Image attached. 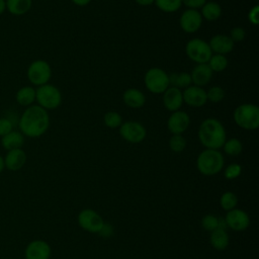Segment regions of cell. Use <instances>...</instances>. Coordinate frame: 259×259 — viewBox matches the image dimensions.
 <instances>
[{"label":"cell","mask_w":259,"mask_h":259,"mask_svg":"<svg viewBox=\"0 0 259 259\" xmlns=\"http://www.w3.org/2000/svg\"><path fill=\"white\" fill-rule=\"evenodd\" d=\"M224 219L227 224V228L237 232L246 230L250 225V218L248 213L245 210L237 207L227 211Z\"/></svg>","instance_id":"11"},{"label":"cell","mask_w":259,"mask_h":259,"mask_svg":"<svg viewBox=\"0 0 259 259\" xmlns=\"http://www.w3.org/2000/svg\"><path fill=\"white\" fill-rule=\"evenodd\" d=\"M207 65L212 72H223L228 67V59L225 55L212 54L207 62Z\"/></svg>","instance_id":"29"},{"label":"cell","mask_w":259,"mask_h":259,"mask_svg":"<svg viewBox=\"0 0 259 259\" xmlns=\"http://www.w3.org/2000/svg\"><path fill=\"white\" fill-rule=\"evenodd\" d=\"M26 162V154L22 149H14L7 151L4 158V165L10 171L20 170Z\"/></svg>","instance_id":"18"},{"label":"cell","mask_w":259,"mask_h":259,"mask_svg":"<svg viewBox=\"0 0 259 259\" xmlns=\"http://www.w3.org/2000/svg\"><path fill=\"white\" fill-rule=\"evenodd\" d=\"M104 124L109 128H117L122 123V117L121 115L113 110L107 111L103 116Z\"/></svg>","instance_id":"32"},{"label":"cell","mask_w":259,"mask_h":259,"mask_svg":"<svg viewBox=\"0 0 259 259\" xmlns=\"http://www.w3.org/2000/svg\"><path fill=\"white\" fill-rule=\"evenodd\" d=\"M135 2L140 6H150L154 4L155 0H135Z\"/></svg>","instance_id":"41"},{"label":"cell","mask_w":259,"mask_h":259,"mask_svg":"<svg viewBox=\"0 0 259 259\" xmlns=\"http://www.w3.org/2000/svg\"><path fill=\"white\" fill-rule=\"evenodd\" d=\"M183 103V97H182V91L176 87L169 86L164 92H163V105L164 107L173 112L176 110H179Z\"/></svg>","instance_id":"16"},{"label":"cell","mask_w":259,"mask_h":259,"mask_svg":"<svg viewBox=\"0 0 259 259\" xmlns=\"http://www.w3.org/2000/svg\"><path fill=\"white\" fill-rule=\"evenodd\" d=\"M190 124L188 113L182 110L173 111L167 120V128L172 135H182Z\"/></svg>","instance_id":"14"},{"label":"cell","mask_w":259,"mask_h":259,"mask_svg":"<svg viewBox=\"0 0 259 259\" xmlns=\"http://www.w3.org/2000/svg\"><path fill=\"white\" fill-rule=\"evenodd\" d=\"M182 4L190 9H198L201 8L202 5L206 2V0H181Z\"/></svg>","instance_id":"39"},{"label":"cell","mask_w":259,"mask_h":259,"mask_svg":"<svg viewBox=\"0 0 259 259\" xmlns=\"http://www.w3.org/2000/svg\"><path fill=\"white\" fill-rule=\"evenodd\" d=\"M13 131V122L7 117H0V137L9 134Z\"/></svg>","instance_id":"37"},{"label":"cell","mask_w":259,"mask_h":259,"mask_svg":"<svg viewBox=\"0 0 259 259\" xmlns=\"http://www.w3.org/2000/svg\"><path fill=\"white\" fill-rule=\"evenodd\" d=\"M111 233H112L111 226L107 223H104V225H103L101 231L99 232V234H101V236H103V237H108V236L111 235Z\"/></svg>","instance_id":"40"},{"label":"cell","mask_w":259,"mask_h":259,"mask_svg":"<svg viewBox=\"0 0 259 259\" xmlns=\"http://www.w3.org/2000/svg\"><path fill=\"white\" fill-rule=\"evenodd\" d=\"M122 100L126 106L137 109L144 106L146 102V97L141 90L137 88H128L123 92Z\"/></svg>","instance_id":"20"},{"label":"cell","mask_w":259,"mask_h":259,"mask_svg":"<svg viewBox=\"0 0 259 259\" xmlns=\"http://www.w3.org/2000/svg\"><path fill=\"white\" fill-rule=\"evenodd\" d=\"M119 135L124 141L131 144H139L145 140L147 131L141 122L130 120L120 124Z\"/></svg>","instance_id":"10"},{"label":"cell","mask_w":259,"mask_h":259,"mask_svg":"<svg viewBox=\"0 0 259 259\" xmlns=\"http://www.w3.org/2000/svg\"><path fill=\"white\" fill-rule=\"evenodd\" d=\"M180 27L187 33L196 32L202 24V16L197 9H186L182 12L179 19Z\"/></svg>","instance_id":"12"},{"label":"cell","mask_w":259,"mask_h":259,"mask_svg":"<svg viewBox=\"0 0 259 259\" xmlns=\"http://www.w3.org/2000/svg\"><path fill=\"white\" fill-rule=\"evenodd\" d=\"M169 83L170 86L176 87L178 89L187 88L192 84L190 73L187 72H179V73H172L169 75Z\"/></svg>","instance_id":"27"},{"label":"cell","mask_w":259,"mask_h":259,"mask_svg":"<svg viewBox=\"0 0 259 259\" xmlns=\"http://www.w3.org/2000/svg\"><path fill=\"white\" fill-rule=\"evenodd\" d=\"M198 140L205 149L219 150L227 140L226 130L223 123L213 117L202 120L198 127Z\"/></svg>","instance_id":"2"},{"label":"cell","mask_w":259,"mask_h":259,"mask_svg":"<svg viewBox=\"0 0 259 259\" xmlns=\"http://www.w3.org/2000/svg\"><path fill=\"white\" fill-rule=\"evenodd\" d=\"M236 124L247 131H254L259 127V107L253 103L240 104L233 113Z\"/></svg>","instance_id":"4"},{"label":"cell","mask_w":259,"mask_h":259,"mask_svg":"<svg viewBox=\"0 0 259 259\" xmlns=\"http://www.w3.org/2000/svg\"><path fill=\"white\" fill-rule=\"evenodd\" d=\"M225 96L226 92L221 86H212L208 89V91H206L207 101H210L212 103H219L223 101Z\"/></svg>","instance_id":"34"},{"label":"cell","mask_w":259,"mask_h":259,"mask_svg":"<svg viewBox=\"0 0 259 259\" xmlns=\"http://www.w3.org/2000/svg\"><path fill=\"white\" fill-rule=\"evenodd\" d=\"M212 71L207 64H197L191 71V81L195 86H205L212 78Z\"/></svg>","instance_id":"19"},{"label":"cell","mask_w":259,"mask_h":259,"mask_svg":"<svg viewBox=\"0 0 259 259\" xmlns=\"http://www.w3.org/2000/svg\"><path fill=\"white\" fill-rule=\"evenodd\" d=\"M51 254V246L44 240L31 241L24 250L25 259H50Z\"/></svg>","instance_id":"13"},{"label":"cell","mask_w":259,"mask_h":259,"mask_svg":"<svg viewBox=\"0 0 259 259\" xmlns=\"http://www.w3.org/2000/svg\"><path fill=\"white\" fill-rule=\"evenodd\" d=\"M20 133L28 138H38L46 134L50 126L48 110L39 105L28 106L19 118Z\"/></svg>","instance_id":"1"},{"label":"cell","mask_w":259,"mask_h":259,"mask_svg":"<svg viewBox=\"0 0 259 259\" xmlns=\"http://www.w3.org/2000/svg\"><path fill=\"white\" fill-rule=\"evenodd\" d=\"M234 44L235 42L230 38V36L226 34H215L208 41V46L212 54L214 53L225 56L233 51Z\"/></svg>","instance_id":"17"},{"label":"cell","mask_w":259,"mask_h":259,"mask_svg":"<svg viewBox=\"0 0 259 259\" xmlns=\"http://www.w3.org/2000/svg\"><path fill=\"white\" fill-rule=\"evenodd\" d=\"M144 83L150 92L154 94H161L170 86L169 75L163 69L153 67L146 72L144 76Z\"/></svg>","instance_id":"6"},{"label":"cell","mask_w":259,"mask_h":259,"mask_svg":"<svg viewBox=\"0 0 259 259\" xmlns=\"http://www.w3.org/2000/svg\"><path fill=\"white\" fill-rule=\"evenodd\" d=\"M6 10V3L5 0H0V15Z\"/></svg>","instance_id":"43"},{"label":"cell","mask_w":259,"mask_h":259,"mask_svg":"<svg viewBox=\"0 0 259 259\" xmlns=\"http://www.w3.org/2000/svg\"><path fill=\"white\" fill-rule=\"evenodd\" d=\"M187 57L196 64H207L212 52L208 42L201 38H191L185 46Z\"/></svg>","instance_id":"7"},{"label":"cell","mask_w":259,"mask_h":259,"mask_svg":"<svg viewBox=\"0 0 259 259\" xmlns=\"http://www.w3.org/2000/svg\"><path fill=\"white\" fill-rule=\"evenodd\" d=\"M242 173V166L238 163H232L227 166L224 171V175L228 180H233L238 178Z\"/></svg>","instance_id":"35"},{"label":"cell","mask_w":259,"mask_h":259,"mask_svg":"<svg viewBox=\"0 0 259 259\" xmlns=\"http://www.w3.org/2000/svg\"><path fill=\"white\" fill-rule=\"evenodd\" d=\"M71 1L77 6H86L91 2V0H71Z\"/></svg>","instance_id":"42"},{"label":"cell","mask_w":259,"mask_h":259,"mask_svg":"<svg viewBox=\"0 0 259 259\" xmlns=\"http://www.w3.org/2000/svg\"><path fill=\"white\" fill-rule=\"evenodd\" d=\"M201 226L204 230L208 232H212L215 229H227V224L225 222V219L219 218L215 214L208 213L205 214L201 219Z\"/></svg>","instance_id":"26"},{"label":"cell","mask_w":259,"mask_h":259,"mask_svg":"<svg viewBox=\"0 0 259 259\" xmlns=\"http://www.w3.org/2000/svg\"><path fill=\"white\" fill-rule=\"evenodd\" d=\"M15 99L22 106H30L35 101V89L32 86H23L17 90Z\"/></svg>","instance_id":"25"},{"label":"cell","mask_w":259,"mask_h":259,"mask_svg":"<svg viewBox=\"0 0 259 259\" xmlns=\"http://www.w3.org/2000/svg\"><path fill=\"white\" fill-rule=\"evenodd\" d=\"M52 77L50 64L45 60H35L27 68V78L32 85L41 86L47 84Z\"/></svg>","instance_id":"8"},{"label":"cell","mask_w":259,"mask_h":259,"mask_svg":"<svg viewBox=\"0 0 259 259\" xmlns=\"http://www.w3.org/2000/svg\"><path fill=\"white\" fill-rule=\"evenodd\" d=\"M229 235L225 229H215L210 232L209 243L213 249L218 251H224L229 246Z\"/></svg>","instance_id":"22"},{"label":"cell","mask_w":259,"mask_h":259,"mask_svg":"<svg viewBox=\"0 0 259 259\" xmlns=\"http://www.w3.org/2000/svg\"><path fill=\"white\" fill-rule=\"evenodd\" d=\"M237 204H238V197L232 191H226L220 197V205L226 211H229L235 208Z\"/></svg>","instance_id":"30"},{"label":"cell","mask_w":259,"mask_h":259,"mask_svg":"<svg viewBox=\"0 0 259 259\" xmlns=\"http://www.w3.org/2000/svg\"><path fill=\"white\" fill-rule=\"evenodd\" d=\"M4 168H5V165H4V158L0 155V173L3 172Z\"/></svg>","instance_id":"44"},{"label":"cell","mask_w":259,"mask_h":259,"mask_svg":"<svg viewBox=\"0 0 259 259\" xmlns=\"http://www.w3.org/2000/svg\"><path fill=\"white\" fill-rule=\"evenodd\" d=\"M248 19L250 23L253 25H257L259 23V6L255 5L253 6L249 12H248Z\"/></svg>","instance_id":"38"},{"label":"cell","mask_w":259,"mask_h":259,"mask_svg":"<svg viewBox=\"0 0 259 259\" xmlns=\"http://www.w3.org/2000/svg\"><path fill=\"white\" fill-rule=\"evenodd\" d=\"M154 3L161 11L167 13L177 11L182 5L181 0H155Z\"/></svg>","instance_id":"31"},{"label":"cell","mask_w":259,"mask_h":259,"mask_svg":"<svg viewBox=\"0 0 259 259\" xmlns=\"http://www.w3.org/2000/svg\"><path fill=\"white\" fill-rule=\"evenodd\" d=\"M224 152L232 157L239 156L243 151V144L242 142L237 138H231L229 140H226L223 147Z\"/></svg>","instance_id":"28"},{"label":"cell","mask_w":259,"mask_h":259,"mask_svg":"<svg viewBox=\"0 0 259 259\" xmlns=\"http://www.w3.org/2000/svg\"><path fill=\"white\" fill-rule=\"evenodd\" d=\"M225 159L219 150L205 149L199 153L196 159L197 170L205 176H212L224 168Z\"/></svg>","instance_id":"3"},{"label":"cell","mask_w":259,"mask_h":259,"mask_svg":"<svg viewBox=\"0 0 259 259\" xmlns=\"http://www.w3.org/2000/svg\"><path fill=\"white\" fill-rule=\"evenodd\" d=\"M24 144V136L17 131H11L9 134L3 136L1 138V146L7 150L21 149Z\"/></svg>","instance_id":"21"},{"label":"cell","mask_w":259,"mask_h":259,"mask_svg":"<svg viewBox=\"0 0 259 259\" xmlns=\"http://www.w3.org/2000/svg\"><path fill=\"white\" fill-rule=\"evenodd\" d=\"M183 102L192 107H201L207 102L206 91L199 86L190 85L182 92Z\"/></svg>","instance_id":"15"},{"label":"cell","mask_w":259,"mask_h":259,"mask_svg":"<svg viewBox=\"0 0 259 259\" xmlns=\"http://www.w3.org/2000/svg\"><path fill=\"white\" fill-rule=\"evenodd\" d=\"M230 38L234 41V42H238V41H242L245 39L246 36V31L240 27V26H236L233 27L230 31Z\"/></svg>","instance_id":"36"},{"label":"cell","mask_w":259,"mask_h":259,"mask_svg":"<svg viewBox=\"0 0 259 259\" xmlns=\"http://www.w3.org/2000/svg\"><path fill=\"white\" fill-rule=\"evenodd\" d=\"M35 101L46 110L56 109L62 103V93L59 88L47 83L35 89Z\"/></svg>","instance_id":"5"},{"label":"cell","mask_w":259,"mask_h":259,"mask_svg":"<svg viewBox=\"0 0 259 259\" xmlns=\"http://www.w3.org/2000/svg\"><path fill=\"white\" fill-rule=\"evenodd\" d=\"M77 221L81 229L92 234H99L105 223L102 217L91 208L82 209L78 213Z\"/></svg>","instance_id":"9"},{"label":"cell","mask_w":259,"mask_h":259,"mask_svg":"<svg viewBox=\"0 0 259 259\" xmlns=\"http://www.w3.org/2000/svg\"><path fill=\"white\" fill-rule=\"evenodd\" d=\"M200 14L207 21H215L222 15V7L214 1H208L202 5Z\"/></svg>","instance_id":"24"},{"label":"cell","mask_w":259,"mask_h":259,"mask_svg":"<svg viewBox=\"0 0 259 259\" xmlns=\"http://www.w3.org/2000/svg\"><path fill=\"white\" fill-rule=\"evenodd\" d=\"M5 3L8 12L16 16L27 13L32 6V0H5Z\"/></svg>","instance_id":"23"},{"label":"cell","mask_w":259,"mask_h":259,"mask_svg":"<svg viewBox=\"0 0 259 259\" xmlns=\"http://www.w3.org/2000/svg\"><path fill=\"white\" fill-rule=\"evenodd\" d=\"M169 148L174 153H181L186 148V139L182 135H172L169 140Z\"/></svg>","instance_id":"33"}]
</instances>
